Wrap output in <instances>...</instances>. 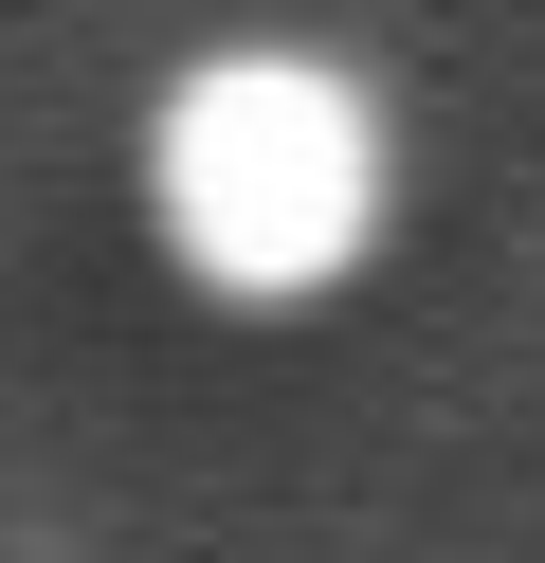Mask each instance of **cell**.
I'll list each match as a JSON object with an SVG mask.
<instances>
[{
  "mask_svg": "<svg viewBox=\"0 0 545 563\" xmlns=\"http://www.w3.org/2000/svg\"><path fill=\"white\" fill-rule=\"evenodd\" d=\"M145 219L200 291L291 309L382 236V110L327 55H200L145 110Z\"/></svg>",
  "mask_w": 545,
  "mask_h": 563,
  "instance_id": "cell-1",
  "label": "cell"
}]
</instances>
